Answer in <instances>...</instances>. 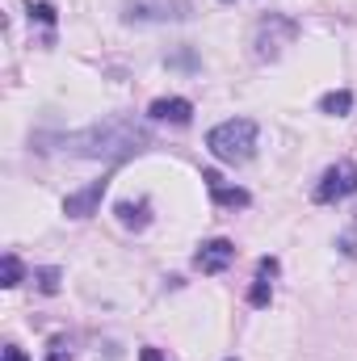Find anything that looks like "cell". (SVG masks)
I'll return each mask as SVG.
<instances>
[{
    "label": "cell",
    "instance_id": "cell-17",
    "mask_svg": "<svg viewBox=\"0 0 357 361\" xmlns=\"http://www.w3.org/2000/svg\"><path fill=\"white\" fill-rule=\"evenodd\" d=\"M139 361H169V357H164V353H160V349H152V345H147V349H143V353H139Z\"/></svg>",
    "mask_w": 357,
    "mask_h": 361
},
{
    "label": "cell",
    "instance_id": "cell-2",
    "mask_svg": "<svg viewBox=\"0 0 357 361\" xmlns=\"http://www.w3.org/2000/svg\"><path fill=\"white\" fill-rule=\"evenodd\" d=\"M257 122L253 118H227L219 126H210L206 135V147L219 164H248L257 156Z\"/></svg>",
    "mask_w": 357,
    "mask_h": 361
},
{
    "label": "cell",
    "instance_id": "cell-1",
    "mask_svg": "<svg viewBox=\"0 0 357 361\" xmlns=\"http://www.w3.org/2000/svg\"><path fill=\"white\" fill-rule=\"evenodd\" d=\"M38 143L47 152H63V156H80V160H105V164H118V160H131L139 156L147 143H152V130L135 118H105L97 126L85 130H68V135H38Z\"/></svg>",
    "mask_w": 357,
    "mask_h": 361
},
{
    "label": "cell",
    "instance_id": "cell-14",
    "mask_svg": "<svg viewBox=\"0 0 357 361\" xmlns=\"http://www.w3.org/2000/svg\"><path fill=\"white\" fill-rule=\"evenodd\" d=\"M0 269H4V286H8V290H13V286H21V261H17V257H4V265H0Z\"/></svg>",
    "mask_w": 357,
    "mask_h": 361
},
{
    "label": "cell",
    "instance_id": "cell-7",
    "mask_svg": "<svg viewBox=\"0 0 357 361\" xmlns=\"http://www.w3.org/2000/svg\"><path fill=\"white\" fill-rule=\"evenodd\" d=\"M156 122H173V126H185L189 118H193V101H185V97H160V101H152V109H147Z\"/></svg>",
    "mask_w": 357,
    "mask_h": 361
},
{
    "label": "cell",
    "instance_id": "cell-9",
    "mask_svg": "<svg viewBox=\"0 0 357 361\" xmlns=\"http://www.w3.org/2000/svg\"><path fill=\"white\" fill-rule=\"evenodd\" d=\"M273 273H277V261H273V257L257 265V281H253V290H248V302H253V307H269V298H273L269 277H273Z\"/></svg>",
    "mask_w": 357,
    "mask_h": 361
},
{
    "label": "cell",
    "instance_id": "cell-10",
    "mask_svg": "<svg viewBox=\"0 0 357 361\" xmlns=\"http://www.w3.org/2000/svg\"><path fill=\"white\" fill-rule=\"evenodd\" d=\"M118 223L143 231V227L152 223V219H147V202H118Z\"/></svg>",
    "mask_w": 357,
    "mask_h": 361
},
{
    "label": "cell",
    "instance_id": "cell-6",
    "mask_svg": "<svg viewBox=\"0 0 357 361\" xmlns=\"http://www.w3.org/2000/svg\"><path fill=\"white\" fill-rule=\"evenodd\" d=\"M231 261H236V244L231 240H206L198 248V257H193V265L202 273H223Z\"/></svg>",
    "mask_w": 357,
    "mask_h": 361
},
{
    "label": "cell",
    "instance_id": "cell-5",
    "mask_svg": "<svg viewBox=\"0 0 357 361\" xmlns=\"http://www.w3.org/2000/svg\"><path fill=\"white\" fill-rule=\"evenodd\" d=\"M105 185H109V180H89L85 189L68 193V197H63V214H68V219H89V214H97V206H101V197H105Z\"/></svg>",
    "mask_w": 357,
    "mask_h": 361
},
{
    "label": "cell",
    "instance_id": "cell-8",
    "mask_svg": "<svg viewBox=\"0 0 357 361\" xmlns=\"http://www.w3.org/2000/svg\"><path fill=\"white\" fill-rule=\"evenodd\" d=\"M206 189H210V197H214V206H248L253 197H248V189H231V185H223L219 173H206Z\"/></svg>",
    "mask_w": 357,
    "mask_h": 361
},
{
    "label": "cell",
    "instance_id": "cell-15",
    "mask_svg": "<svg viewBox=\"0 0 357 361\" xmlns=\"http://www.w3.org/2000/svg\"><path fill=\"white\" fill-rule=\"evenodd\" d=\"M34 17L51 25V21H55V8H51V4H30V21H34Z\"/></svg>",
    "mask_w": 357,
    "mask_h": 361
},
{
    "label": "cell",
    "instance_id": "cell-3",
    "mask_svg": "<svg viewBox=\"0 0 357 361\" xmlns=\"http://www.w3.org/2000/svg\"><path fill=\"white\" fill-rule=\"evenodd\" d=\"M294 34H298V25L290 21V17H282V13H269L261 17V25H257V59H277L282 55V47H290L294 42Z\"/></svg>",
    "mask_w": 357,
    "mask_h": 361
},
{
    "label": "cell",
    "instance_id": "cell-16",
    "mask_svg": "<svg viewBox=\"0 0 357 361\" xmlns=\"http://www.w3.org/2000/svg\"><path fill=\"white\" fill-rule=\"evenodd\" d=\"M0 361H30V357H25V353H21L17 345H8V349H4V357H0Z\"/></svg>",
    "mask_w": 357,
    "mask_h": 361
},
{
    "label": "cell",
    "instance_id": "cell-12",
    "mask_svg": "<svg viewBox=\"0 0 357 361\" xmlns=\"http://www.w3.org/2000/svg\"><path fill=\"white\" fill-rule=\"evenodd\" d=\"M349 109H353V92H324V97H320V114H328V118H345V114H349Z\"/></svg>",
    "mask_w": 357,
    "mask_h": 361
},
{
    "label": "cell",
    "instance_id": "cell-4",
    "mask_svg": "<svg viewBox=\"0 0 357 361\" xmlns=\"http://www.w3.org/2000/svg\"><path fill=\"white\" fill-rule=\"evenodd\" d=\"M353 193H357V164L353 160H337L332 169H324L320 185L311 189L315 202H345V197H353Z\"/></svg>",
    "mask_w": 357,
    "mask_h": 361
},
{
    "label": "cell",
    "instance_id": "cell-11",
    "mask_svg": "<svg viewBox=\"0 0 357 361\" xmlns=\"http://www.w3.org/2000/svg\"><path fill=\"white\" fill-rule=\"evenodd\" d=\"M122 17H126V21H164V17H181V13L164 8V4H126Z\"/></svg>",
    "mask_w": 357,
    "mask_h": 361
},
{
    "label": "cell",
    "instance_id": "cell-18",
    "mask_svg": "<svg viewBox=\"0 0 357 361\" xmlns=\"http://www.w3.org/2000/svg\"><path fill=\"white\" fill-rule=\"evenodd\" d=\"M223 4H236V0H223Z\"/></svg>",
    "mask_w": 357,
    "mask_h": 361
},
{
    "label": "cell",
    "instance_id": "cell-13",
    "mask_svg": "<svg viewBox=\"0 0 357 361\" xmlns=\"http://www.w3.org/2000/svg\"><path fill=\"white\" fill-rule=\"evenodd\" d=\"M34 281H38L42 294H55L59 290V269H34Z\"/></svg>",
    "mask_w": 357,
    "mask_h": 361
}]
</instances>
